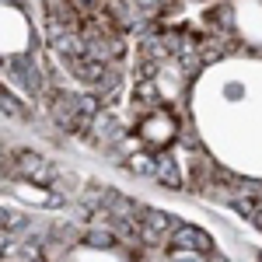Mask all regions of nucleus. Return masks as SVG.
I'll list each match as a JSON object with an SVG mask.
<instances>
[{"instance_id": "obj_8", "label": "nucleus", "mask_w": 262, "mask_h": 262, "mask_svg": "<svg viewBox=\"0 0 262 262\" xmlns=\"http://www.w3.org/2000/svg\"><path fill=\"white\" fill-rule=\"evenodd\" d=\"M88 245H98V248H116V242H119V234H105V231H88V238H84Z\"/></svg>"}, {"instance_id": "obj_6", "label": "nucleus", "mask_w": 262, "mask_h": 262, "mask_svg": "<svg viewBox=\"0 0 262 262\" xmlns=\"http://www.w3.org/2000/svg\"><path fill=\"white\" fill-rule=\"evenodd\" d=\"M154 175H158V179H161L164 185H182L179 164L171 161V158H168V154H161V158H158V171H154Z\"/></svg>"}, {"instance_id": "obj_5", "label": "nucleus", "mask_w": 262, "mask_h": 262, "mask_svg": "<svg viewBox=\"0 0 262 262\" xmlns=\"http://www.w3.org/2000/svg\"><path fill=\"white\" fill-rule=\"evenodd\" d=\"M70 70L81 77L84 84H101L105 77H108V67H105V60H98V56H91V53H81V56H70Z\"/></svg>"}, {"instance_id": "obj_3", "label": "nucleus", "mask_w": 262, "mask_h": 262, "mask_svg": "<svg viewBox=\"0 0 262 262\" xmlns=\"http://www.w3.org/2000/svg\"><path fill=\"white\" fill-rule=\"evenodd\" d=\"M14 164H18V175L32 179L35 185H49V182H53L49 161H42L39 154H32V150H18V154H14Z\"/></svg>"}, {"instance_id": "obj_10", "label": "nucleus", "mask_w": 262, "mask_h": 262, "mask_svg": "<svg viewBox=\"0 0 262 262\" xmlns=\"http://www.w3.org/2000/svg\"><path fill=\"white\" fill-rule=\"evenodd\" d=\"M11 227H14V217H11V213L0 206V234H4V231H11Z\"/></svg>"}, {"instance_id": "obj_2", "label": "nucleus", "mask_w": 262, "mask_h": 262, "mask_svg": "<svg viewBox=\"0 0 262 262\" xmlns=\"http://www.w3.org/2000/svg\"><path fill=\"white\" fill-rule=\"evenodd\" d=\"M140 133L143 140L150 143V147H164V143H171L175 137V119H171V112H161V108H150L140 122Z\"/></svg>"}, {"instance_id": "obj_9", "label": "nucleus", "mask_w": 262, "mask_h": 262, "mask_svg": "<svg viewBox=\"0 0 262 262\" xmlns=\"http://www.w3.org/2000/svg\"><path fill=\"white\" fill-rule=\"evenodd\" d=\"M137 101H147V105H154V101H158V91H154V84L143 81V77H140V84H137Z\"/></svg>"}, {"instance_id": "obj_7", "label": "nucleus", "mask_w": 262, "mask_h": 262, "mask_svg": "<svg viewBox=\"0 0 262 262\" xmlns=\"http://www.w3.org/2000/svg\"><path fill=\"white\" fill-rule=\"evenodd\" d=\"M129 171H137V175H154V171H158V158H154V154H133V158H129Z\"/></svg>"}, {"instance_id": "obj_4", "label": "nucleus", "mask_w": 262, "mask_h": 262, "mask_svg": "<svg viewBox=\"0 0 262 262\" xmlns=\"http://www.w3.org/2000/svg\"><path fill=\"white\" fill-rule=\"evenodd\" d=\"M175 217H168V213H161V210H143V224H140V234L147 245H158L164 238V234H171L175 231Z\"/></svg>"}, {"instance_id": "obj_1", "label": "nucleus", "mask_w": 262, "mask_h": 262, "mask_svg": "<svg viewBox=\"0 0 262 262\" xmlns=\"http://www.w3.org/2000/svg\"><path fill=\"white\" fill-rule=\"evenodd\" d=\"M200 252V255H210L213 252V242L203 234V231H196V227H189V224H179L171 234H168V255H182V252Z\"/></svg>"}]
</instances>
